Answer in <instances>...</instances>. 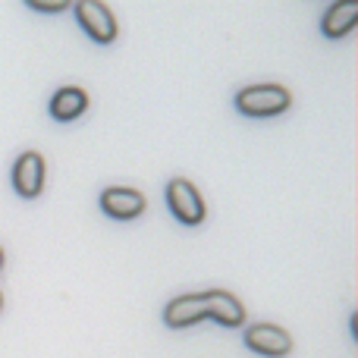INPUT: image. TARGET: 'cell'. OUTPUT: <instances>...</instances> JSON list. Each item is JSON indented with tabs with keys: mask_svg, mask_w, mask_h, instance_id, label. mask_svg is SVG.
<instances>
[{
	"mask_svg": "<svg viewBox=\"0 0 358 358\" xmlns=\"http://www.w3.org/2000/svg\"><path fill=\"white\" fill-rule=\"evenodd\" d=\"M292 104V94L283 85H248L236 94V110L245 117H273Z\"/></svg>",
	"mask_w": 358,
	"mask_h": 358,
	"instance_id": "2",
	"label": "cell"
},
{
	"mask_svg": "<svg viewBox=\"0 0 358 358\" xmlns=\"http://www.w3.org/2000/svg\"><path fill=\"white\" fill-rule=\"evenodd\" d=\"M0 267H3V248H0Z\"/></svg>",
	"mask_w": 358,
	"mask_h": 358,
	"instance_id": "11",
	"label": "cell"
},
{
	"mask_svg": "<svg viewBox=\"0 0 358 358\" xmlns=\"http://www.w3.org/2000/svg\"><path fill=\"white\" fill-rule=\"evenodd\" d=\"M167 204H170L176 220L185 223V227H198V223L204 220V214H208L201 192L182 176H176L167 182Z\"/></svg>",
	"mask_w": 358,
	"mask_h": 358,
	"instance_id": "3",
	"label": "cell"
},
{
	"mask_svg": "<svg viewBox=\"0 0 358 358\" xmlns=\"http://www.w3.org/2000/svg\"><path fill=\"white\" fill-rule=\"evenodd\" d=\"M73 10H76V16H79V25L98 44H110L113 38H117V19H113V13L107 10L104 3H98V0H82Z\"/></svg>",
	"mask_w": 358,
	"mask_h": 358,
	"instance_id": "4",
	"label": "cell"
},
{
	"mask_svg": "<svg viewBox=\"0 0 358 358\" xmlns=\"http://www.w3.org/2000/svg\"><path fill=\"white\" fill-rule=\"evenodd\" d=\"M88 107V92L85 88H76V85H66L54 94L50 101V117L60 120V123H69V120L82 117Z\"/></svg>",
	"mask_w": 358,
	"mask_h": 358,
	"instance_id": "9",
	"label": "cell"
},
{
	"mask_svg": "<svg viewBox=\"0 0 358 358\" xmlns=\"http://www.w3.org/2000/svg\"><path fill=\"white\" fill-rule=\"evenodd\" d=\"M358 25V3L355 0H340V3H334L327 13H324L321 19V29L327 38H346L349 31H352Z\"/></svg>",
	"mask_w": 358,
	"mask_h": 358,
	"instance_id": "8",
	"label": "cell"
},
{
	"mask_svg": "<svg viewBox=\"0 0 358 358\" xmlns=\"http://www.w3.org/2000/svg\"><path fill=\"white\" fill-rule=\"evenodd\" d=\"M31 10H38V13H60V10H66L69 3H63V0H57V3H44V0H31Z\"/></svg>",
	"mask_w": 358,
	"mask_h": 358,
	"instance_id": "10",
	"label": "cell"
},
{
	"mask_svg": "<svg viewBox=\"0 0 358 358\" xmlns=\"http://www.w3.org/2000/svg\"><path fill=\"white\" fill-rule=\"evenodd\" d=\"M101 208H104L107 217H113V220H132V217H138L145 210V195L136 189L117 185V189L101 192Z\"/></svg>",
	"mask_w": 358,
	"mask_h": 358,
	"instance_id": "7",
	"label": "cell"
},
{
	"mask_svg": "<svg viewBox=\"0 0 358 358\" xmlns=\"http://www.w3.org/2000/svg\"><path fill=\"white\" fill-rule=\"evenodd\" d=\"M223 324V327H242L245 324V308L236 296L223 289H210V292H192V296H179L164 308V324L173 330L192 327V324L204 321Z\"/></svg>",
	"mask_w": 358,
	"mask_h": 358,
	"instance_id": "1",
	"label": "cell"
},
{
	"mask_svg": "<svg viewBox=\"0 0 358 358\" xmlns=\"http://www.w3.org/2000/svg\"><path fill=\"white\" fill-rule=\"evenodd\" d=\"M245 346L258 355L283 358L292 352V336L277 324H255V327L245 330Z\"/></svg>",
	"mask_w": 358,
	"mask_h": 358,
	"instance_id": "5",
	"label": "cell"
},
{
	"mask_svg": "<svg viewBox=\"0 0 358 358\" xmlns=\"http://www.w3.org/2000/svg\"><path fill=\"white\" fill-rule=\"evenodd\" d=\"M13 189L22 198H38L44 189V157L38 151H25L19 155L16 167H13Z\"/></svg>",
	"mask_w": 358,
	"mask_h": 358,
	"instance_id": "6",
	"label": "cell"
},
{
	"mask_svg": "<svg viewBox=\"0 0 358 358\" xmlns=\"http://www.w3.org/2000/svg\"><path fill=\"white\" fill-rule=\"evenodd\" d=\"M0 308H3V299H0Z\"/></svg>",
	"mask_w": 358,
	"mask_h": 358,
	"instance_id": "12",
	"label": "cell"
}]
</instances>
